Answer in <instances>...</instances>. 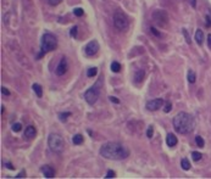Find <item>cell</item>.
I'll list each match as a JSON object with an SVG mask.
<instances>
[{
	"mask_svg": "<svg viewBox=\"0 0 211 179\" xmlns=\"http://www.w3.org/2000/svg\"><path fill=\"white\" fill-rule=\"evenodd\" d=\"M100 155L107 160H115L120 161L125 160L130 156V150L123 146L120 142L116 141H109L100 147Z\"/></svg>",
	"mask_w": 211,
	"mask_h": 179,
	"instance_id": "6da1fadb",
	"label": "cell"
},
{
	"mask_svg": "<svg viewBox=\"0 0 211 179\" xmlns=\"http://www.w3.org/2000/svg\"><path fill=\"white\" fill-rule=\"evenodd\" d=\"M173 127L179 134H188L195 127V122L193 116L187 112H179L173 117Z\"/></svg>",
	"mask_w": 211,
	"mask_h": 179,
	"instance_id": "7a4b0ae2",
	"label": "cell"
},
{
	"mask_svg": "<svg viewBox=\"0 0 211 179\" xmlns=\"http://www.w3.org/2000/svg\"><path fill=\"white\" fill-rule=\"evenodd\" d=\"M48 146L49 149L55 154H61L63 151V147H65V144H63V139L60 134L56 133H51L49 138H48Z\"/></svg>",
	"mask_w": 211,
	"mask_h": 179,
	"instance_id": "3957f363",
	"label": "cell"
},
{
	"mask_svg": "<svg viewBox=\"0 0 211 179\" xmlns=\"http://www.w3.org/2000/svg\"><path fill=\"white\" fill-rule=\"evenodd\" d=\"M58 48V39L51 33H45L42 37L40 42V50L43 52H49Z\"/></svg>",
	"mask_w": 211,
	"mask_h": 179,
	"instance_id": "277c9868",
	"label": "cell"
},
{
	"mask_svg": "<svg viewBox=\"0 0 211 179\" xmlns=\"http://www.w3.org/2000/svg\"><path fill=\"white\" fill-rule=\"evenodd\" d=\"M114 24L118 31H126L130 27V21L122 11H116L114 14Z\"/></svg>",
	"mask_w": 211,
	"mask_h": 179,
	"instance_id": "5b68a950",
	"label": "cell"
},
{
	"mask_svg": "<svg viewBox=\"0 0 211 179\" xmlns=\"http://www.w3.org/2000/svg\"><path fill=\"white\" fill-rule=\"evenodd\" d=\"M153 19L159 27H165L169 22V15L163 10H155V12L153 14Z\"/></svg>",
	"mask_w": 211,
	"mask_h": 179,
	"instance_id": "8992f818",
	"label": "cell"
},
{
	"mask_svg": "<svg viewBox=\"0 0 211 179\" xmlns=\"http://www.w3.org/2000/svg\"><path fill=\"white\" fill-rule=\"evenodd\" d=\"M99 94H100L99 89L96 88V85H94V87L89 88L88 90L84 93V99L89 105H94L99 99Z\"/></svg>",
	"mask_w": 211,
	"mask_h": 179,
	"instance_id": "52a82bcc",
	"label": "cell"
},
{
	"mask_svg": "<svg viewBox=\"0 0 211 179\" xmlns=\"http://www.w3.org/2000/svg\"><path fill=\"white\" fill-rule=\"evenodd\" d=\"M100 49V45H99V43L98 40L93 39V40H90L87 45L84 47V54L88 56V57H91V56H95L98 51Z\"/></svg>",
	"mask_w": 211,
	"mask_h": 179,
	"instance_id": "ba28073f",
	"label": "cell"
},
{
	"mask_svg": "<svg viewBox=\"0 0 211 179\" xmlns=\"http://www.w3.org/2000/svg\"><path fill=\"white\" fill-rule=\"evenodd\" d=\"M162 105H163V99H161V97H156V99H153V100L146 102L145 107L149 111H156V110L161 109Z\"/></svg>",
	"mask_w": 211,
	"mask_h": 179,
	"instance_id": "9c48e42d",
	"label": "cell"
},
{
	"mask_svg": "<svg viewBox=\"0 0 211 179\" xmlns=\"http://www.w3.org/2000/svg\"><path fill=\"white\" fill-rule=\"evenodd\" d=\"M68 68V65H67V60L65 57H62L59 62V65L56 67V69H55V73H56V76H63L66 73V71Z\"/></svg>",
	"mask_w": 211,
	"mask_h": 179,
	"instance_id": "30bf717a",
	"label": "cell"
},
{
	"mask_svg": "<svg viewBox=\"0 0 211 179\" xmlns=\"http://www.w3.org/2000/svg\"><path fill=\"white\" fill-rule=\"evenodd\" d=\"M40 172L44 174L45 178H54V175H55L54 168H51L50 166H43L40 168Z\"/></svg>",
	"mask_w": 211,
	"mask_h": 179,
	"instance_id": "8fae6325",
	"label": "cell"
},
{
	"mask_svg": "<svg viewBox=\"0 0 211 179\" xmlns=\"http://www.w3.org/2000/svg\"><path fill=\"white\" fill-rule=\"evenodd\" d=\"M144 69H137L135 72H134V76H133V79H134V83L135 84H139L143 82V79H144Z\"/></svg>",
	"mask_w": 211,
	"mask_h": 179,
	"instance_id": "7c38bea8",
	"label": "cell"
},
{
	"mask_svg": "<svg viewBox=\"0 0 211 179\" xmlns=\"http://www.w3.org/2000/svg\"><path fill=\"white\" fill-rule=\"evenodd\" d=\"M35 134H37V130H35V128L33 127V126H28L26 129H24V137L27 138V139H32V138H34L35 137Z\"/></svg>",
	"mask_w": 211,
	"mask_h": 179,
	"instance_id": "4fadbf2b",
	"label": "cell"
},
{
	"mask_svg": "<svg viewBox=\"0 0 211 179\" xmlns=\"http://www.w3.org/2000/svg\"><path fill=\"white\" fill-rule=\"evenodd\" d=\"M166 142H167V145L170 147H173V146H176L177 145V138L175 134H167V138H166Z\"/></svg>",
	"mask_w": 211,
	"mask_h": 179,
	"instance_id": "5bb4252c",
	"label": "cell"
},
{
	"mask_svg": "<svg viewBox=\"0 0 211 179\" xmlns=\"http://www.w3.org/2000/svg\"><path fill=\"white\" fill-rule=\"evenodd\" d=\"M195 40H197V43L199 44V45H201V44L204 43V33H203V31H201V29H197V32H195Z\"/></svg>",
	"mask_w": 211,
	"mask_h": 179,
	"instance_id": "9a60e30c",
	"label": "cell"
},
{
	"mask_svg": "<svg viewBox=\"0 0 211 179\" xmlns=\"http://www.w3.org/2000/svg\"><path fill=\"white\" fill-rule=\"evenodd\" d=\"M32 89H33V92L37 94V96H38V97H42V96H43V88H42L39 84L34 83V84L32 85Z\"/></svg>",
	"mask_w": 211,
	"mask_h": 179,
	"instance_id": "2e32d148",
	"label": "cell"
},
{
	"mask_svg": "<svg viewBox=\"0 0 211 179\" xmlns=\"http://www.w3.org/2000/svg\"><path fill=\"white\" fill-rule=\"evenodd\" d=\"M72 142L75 145H81L82 142H83V135H81V134H76V135H73Z\"/></svg>",
	"mask_w": 211,
	"mask_h": 179,
	"instance_id": "e0dca14e",
	"label": "cell"
},
{
	"mask_svg": "<svg viewBox=\"0 0 211 179\" xmlns=\"http://www.w3.org/2000/svg\"><path fill=\"white\" fill-rule=\"evenodd\" d=\"M181 167L184 169V171H188V169H190V163H189V161L188 158H182L181 160Z\"/></svg>",
	"mask_w": 211,
	"mask_h": 179,
	"instance_id": "ac0fdd59",
	"label": "cell"
},
{
	"mask_svg": "<svg viewBox=\"0 0 211 179\" xmlns=\"http://www.w3.org/2000/svg\"><path fill=\"white\" fill-rule=\"evenodd\" d=\"M111 71H112V72H115V73L120 72V71H121V65L118 64L117 61H114L112 64H111Z\"/></svg>",
	"mask_w": 211,
	"mask_h": 179,
	"instance_id": "d6986e66",
	"label": "cell"
},
{
	"mask_svg": "<svg viewBox=\"0 0 211 179\" xmlns=\"http://www.w3.org/2000/svg\"><path fill=\"white\" fill-rule=\"evenodd\" d=\"M188 82L192 83V84L195 82V73H194L193 69H189L188 71Z\"/></svg>",
	"mask_w": 211,
	"mask_h": 179,
	"instance_id": "ffe728a7",
	"label": "cell"
},
{
	"mask_svg": "<svg viewBox=\"0 0 211 179\" xmlns=\"http://www.w3.org/2000/svg\"><path fill=\"white\" fill-rule=\"evenodd\" d=\"M195 144H197L199 147H204L205 141H204V139L201 138L200 135H198V137H195Z\"/></svg>",
	"mask_w": 211,
	"mask_h": 179,
	"instance_id": "44dd1931",
	"label": "cell"
},
{
	"mask_svg": "<svg viewBox=\"0 0 211 179\" xmlns=\"http://www.w3.org/2000/svg\"><path fill=\"white\" fill-rule=\"evenodd\" d=\"M71 116V112H63V113H59V118L61 122H66L67 121V117Z\"/></svg>",
	"mask_w": 211,
	"mask_h": 179,
	"instance_id": "7402d4cb",
	"label": "cell"
},
{
	"mask_svg": "<svg viewBox=\"0 0 211 179\" xmlns=\"http://www.w3.org/2000/svg\"><path fill=\"white\" fill-rule=\"evenodd\" d=\"M98 73V68L96 67H93V68H89L88 71H87V76L90 78V77H94L95 74Z\"/></svg>",
	"mask_w": 211,
	"mask_h": 179,
	"instance_id": "603a6c76",
	"label": "cell"
},
{
	"mask_svg": "<svg viewBox=\"0 0 211 179\" xmlns=\"http://www.w3.org/2000/svg\"><path fill=\"white\" fill-rule=\"evenodd\" d=\"M192 157H193V160L195 161V162H198V161L201 160L203 155H201L200 153H198V151H193V153H192Z\"/></svg>",
	"mask_w": 211,
	"mask_h": 179,
	"instance_id": "cb8c5ba5",
	"label": "cell"
},
{
	"mask_svg": "<svg viewBox=\"0 0 211 179\" xmlns=\"http://www.w3.org/2000/svg\"><path fill=\"white\" fill-rule=\"evenodd\" d=\"M73 14H75L77 17H81V16H83L84 11H83V9H81V7H76L75 10H73Z\"/></svg>",
	"mask_w": 211,
	"mask_h": 179,
	"instance_id": "d4e9b609",
	"label": "cell"
},
{
	"mask_svg": "<svg viewBox=\"0 0 211 179\" xmlns=\"http://www.w3.org/2000/svg\"><path fill=\"white\" fill-rule=\"evenodd\" d=\"M77 31H78V27L77 26H73L72 28H71V31H70V35H71V37L76 38L77 37Z\"/></svg>",
	"mask_w": 211,
	"mask_h": 179,
	"instance_id": "484cf974",
	"label": "cell"
},
{
	"mask_svg": "<svg viewBox=\"0 0 211 179\" xmlns=\"http://www.w3.org/2000/svg\"><path fill=\"white\" fill-rule=\"evenodd\" d=\"M22 129V124L21 123H15V124H12V130L14 132H20Z\"/></svg>",
	"mask_w": 211,
	"mask_h": 179,
	"instance_id": "4316f807",
	"label": "cell"
},
{
	"mask_svg": "<svg viewBox=\"0 0 211 179\" xmlns=\"http://www.w3.org/2000/svg\"><path fill=\"white\" fill-rule=\"evenodd\" d=\"M172 110V105H171V102L170 101H167L166 104H165V107H163V111L166 112V113H169L170 111Z\"/></svg>",
	"mask_w": 211,
	"mask_h": 179,
	"instance_id": "83f0119b",
	"label": "cell"
},
{
	"mask_svg": "<svg viewBox=\"0 0 211 179\" xmlns=\"http://www.w3.org/2000/svg\"><path fill=\"white\" fill-rule=\"evenodd\" d=\"M182 33H183V35H184V38H186V42H187L188 44H190V38H189L188 31H187L186 28H183V29H182Z\"/></svg>",
	"mask_w": 211,
	"mask_h": 179,
	"instance_id": "f1b7e54d",
	"label": "cell"
},
{
	"mask_svg": "<svg viewBox=\"0 0 211 179\" xmlns=\"http://www.w3.org/2000/svg\"><path fill=\"white\" fill-rule=\"evenodd\" d=\"M61 1H62V0H48L49 5H51V6H56V5L61 4Z\"/></svg>",
	"mask_w": 211,
	"mask_h": 179,
	"instance_id": "f546056e",
	"label": "cell"
},
{
	"mask_svg": "<svg viewBox=\"0 0 211 179\" xmlns=\"http://www.w3.org/2000/svg\"><path fill=\"white\" fill-rule=\"evenodd\" d=\"M153 134H154V129H153V127H149L148 130H146V137H148V138H151V137H153Z\"/></svg>",
	"mask_w": 211,
	"mask_h": 179,
	"instance_id": "4dcf8cb0",
	"label": "cell"
},
{
	"mask_svg": "<svg viewBox=\"0 0 211 179\" xmlns=\"http://www.w3.org/2000/svg\"><path fill=\"white\" fill-rule=\"evenodd\" d=\"M150 31H151V33H153L154 35H156V37H160V35H161V33L158 32V29H156V28H154V27H151Z\"/></svg>",
	"mask_w": 211,
	"mask_h": 179,
	"instance_id": "1f68e13d",
	"label": "cell"
},
{
	"mask_svg": "<svg viewBox=\"0 0 211 179\" xmlns=\"http://www.w3.org/2000/svg\"><path fill=\"white\" fill-rule=\"evenodd\" d=\"M115 175H116V174H115V172L110 169V171H107V173H106V177H105V178H114Z\"/></svg>",
	"mask_w": 211,
	"mask_h": 179,
	"instance_id": "d6a6232c",
	"label": "cell"
},
{
	"mask_svg": "<svg viewBox=\"0 0 211 179\" xmlns=\"http://www.w3.org/2000/svg\"><path fill=\"white\" fill-rule=\"evenodd\" d=\"M109 99H110V101H111V102H115V104H120V100H118L117 97H115V96H110Z\"/></svg>",
	"mask_w": 211,
	"mask_h": 179,
	"instance_id": "836d02e7",
	"label": "cell"
},
{
	"mask_svg": "<svg viewBox=\"0 0 211 179\" xmlns=\"http://www.w3.org/2000/svg\"><path fill=\"white\" fill-rule=\"evenodd\" d=\"M1 93H3L4 95H7V96L10 95V92H9V90H7V89H6L5 87H3V88H1Z\"/></svg>",
	"mask_w": 211,
	"mask_h": 179,
	"instance_id": "e575fe53",
	"label": "cell"
},
{
	"mask_svg": "<svg viewBox=\"0 0 211 179\" xmlns=\"http://www.w3.org/2000/svg\"><path fill=\"white\" fill-rule=\"evenodd\" d=\"M24 177H26V172H24V171H21V172L18 173L15 178H24Z\"/></svg>",
	"mask_w": 211,
	"mask_h": 179,
	"instance_id": "d590c367",
	"label": "cell"
},
{
	"mask_svg": "<svg viewBox=\"0 0 211 179\" xmlns=\"http://www.w3.org/2000/svg\"><path fill=\"white\" fill-rule=\"evenodd\" d=\"M188 3L190 4L192 7H197V0H188Z\"/></svg>",
	"mask_w": 211,
	"mask_h": 179,
	"instance_id": "8d00e7d4",
	"label": "cell"
},
{
	"mask_svg": "<svg viewBox=\"0 0 211 179\" xmlns=\"http://www.w3.org/2000/svg\"><path fill=\"white\" fill-rule=\"evenodd\" d=\"M205 19H206V26H207V27H210V26H211V17L207 15V16L205 17Z\"/></svg>",
	"mask_w": 211,
	"mask_h": 179,
	"instance_id": "74e56055",
	"label": "cell"
},
{
	"mask_svg": "<svg viewBox=\"0 0 211 179\" xmlns=\"http://www.w3.org/2000/svg\"><path fill=\"white\" fill-rule=\"evenodd\" d=\"M4 166H5V167H7L9 169H15V167H14L11 163H9V162H5V163H4Z\"/></svg>",
	"mask_w": 211,
	"mask_h": 179,
	"instance_id": "f35d334b",
	"label": "cell"
},
{
	"mask_svg": "<svg viewBox=\"0 0 211 179\" xmlns=\"http://www.w3.org/2000/svg\"><path fill=\"white\" fill-rule=\"evenodd\" d=\"M207 47L211 49V34L207 35Z\"/></svg>",
	"mask_w": 211,
	"mask_h": 179,
	"instance_id": "ab89813d",
	"label": "cell"
},
{
	"mask_svg": "<svg viewBox=\"0 0 211 179\" xmlns=\"http://www.w3.org/2000/svg\"><path fill=\"white\" fill-rule=\"evenodd\" d=\"M4 111H5V106H1V113H4Z\"/></svg>",
	"mask_w": 211,
	"mask_h": 179,
	"instance_id": "60d3db41",
	"label": "cell"
}]
</instances>
